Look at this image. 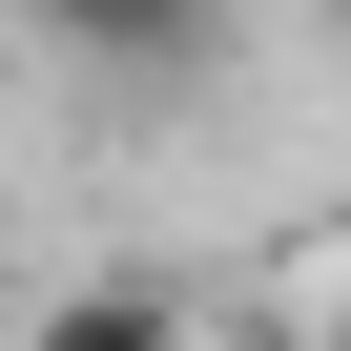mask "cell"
<instances>
[{"mask_svg":"<svg viewBox=\"0 0 351 351\" xmlns=\"http://www.w3.org/2000/svg\"><path fill=\"white\" fill-rule=\"evenodd\" d=\"M42 42H83V62H207L228 42V0H21Z\"/></svg>","mask_w":351,"mask_h":351,"instance_id":"6da1fadb","label":"cell"},{"mask_svg":"<svg viewBox=\"0 0 351 351\" xmlns=\"http://www.w3.org/2000/svg\"><path fill=\"white\" fill-rule=\"evenodd\" d=\"M165 330H186V289H165V269H104V289H62L21 351H165Z\"/></svg>","mask_w":351,"mask_h":351,"instance_id":"7a4b0ae2","label":"cell"},{"mask_svg":"<svg viewBox=\"0 0 351 351\" xmlns=\"http://www.w3.org/2000/svg\"><path fill=\"white\" fill-rule=\"evenodd\" d=\"M165 351H228V330H165Z\"/></svg>","mask_w":351,"mask_h":351,"instance_id":"3957f363","label":"cell"}]
</instances>
